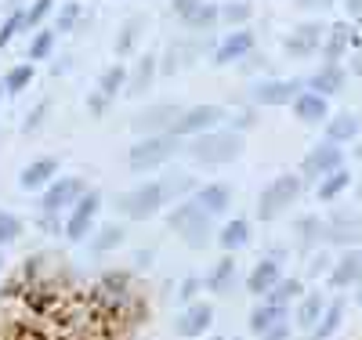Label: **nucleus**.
<instances>
[{"label": "nucleus", "mask_w": 362, "mask_h": 340, "mask_svg": "<svg viewBox=\"0 0 362 340\" xmlns=\"http://www.w3.org/2000/svg\"><path fill=\"white\" fill-rule=\"evenodd\" d=\"M243 148H247V138L239 131H203V134L189 138V145H185L189 160L203 170H218V167L232 163Z\"/></svg>", "instance_id": "1"}, {"label": "nucleus", "mask_w": 362, "mask_h": 340, "mask_svg": "<svg viewBox=\"0 0 362 340\" xmlns=\"http://www.w3.org/2000/svg\"><path fill=\"white\" fill-rule=\"evenodd\" d=\"M167 228L189 246V250H206L210 239H214V218L206 210H199L196 199H181L170 206L167 213Z\"/></svg>", "instance_id": "2"}, {"label": "nucleus", "mask_w": 362, "mask_h": 340, "mask_svg": "<svg viewBox=\"0 0 362 340\" xmlns=\"http://www.w3.org/2000/svg\"><path fill=\"white\" fill-rule=\"evenodd\" d=\"M185 148L181 145V138L174 134H153V138H138L127 152V170L131 174H148V170H160L167 167L177 152Z\"/></svg>", "instance_id": "3"}, {"label": "nucleus", "mask_w": 362, "mask_h": 340, "mask_svg": "<svg viewBox=\"0 0 362 340\" xmlns=\"http://www.w3.org/2000/svg\"><path fill=\"white\" fill-rule=\"evenodd\" d=\"M300 192H305V181H300V174H279L276 181H268L264 192L257 196V218H261V221L283 218V213L300 199Z\"/></svg>", "instance_id": "4"}, {"label": "nucleus", "mask_w": 362, "mask_h": 340, "mask_svg": "<svg viewBox=\"0 0 362 340\" xmlns=\"http://www.w3.org/2000/svg\"><path fill=\"white\" fill-rule=\"evenodd\" d=\"M112 206L124 213L127 221H148L153 213H160V210L167 206V199H163L160 181H145V184H138V189H131V192H124V196H116Z\"/></svg>", "instance_id": "5"}, {"label": "nucleus", "mask_w": 362, "mask_h": 340, "mask_svg": "<svg viewBox=\"0 0 362 340\" xmlns=\"http://www.w3.org/2000/svg\"><path fill=\"white\" fill-rule=\"evenodd\" d=\"M102 192H95V189H87L80 199H76V206L69 210V218H66V228H62V235L69 239V242H87L90 239V232H95L98 225H95V218H98V210H102Z\"/></svg>", "instance_id": "6"}, {"label": "nucleus", "mask_w": 362, "mask_h": 340, "mask_svg": "<svg viewBox=\"0 0 362 340\" xmlns=\"http://www.w3.org/2000/svg\"><path fill=\"white\" fill-rule=\"evenodd\" d=\"M87 192V181L83 177H76V174H58L47 189H44V196H40V213H66V210H73L76 206V199Z\"/></svg>", "instance_id": "7"}, {"label": "nucleus", "mask_w": 362, "mask_h": 340, "mask_svg": "<svg viewBox=\"0 0 362 340\" xmlns=\"http://www.w3.org/2000/svg\"><path fill=\"white\" fill-rule=\"evenodd\" d=\"M334 170H344V148L334 141H319L300 163V181H322Z\"/></svg>", "instance_id": "8"}, {"label": "nucleus", "mask_w": 362, "mask_h": 340, "mask_svg": "<svg viewBox=\"0 0 362 340\" xmlns=\"http://www.w3.org/2000/svg\"><path fill=\"white\" fill-rule=\"evenodd\" d=\"M225 119H228V112L218 109V105L181 109V116H177V123L170 127V134H174V138H196V134H203V131H214L218 123H225Z\"/></svg>", "instance_id": "9"}, {"label": "nucleus", "mask_w": 362, "mask_h": 340, "mask_svg": "<svg viewBox=\"0 0 362 340\" xmlns=\"http://www.w3.org/2000/svg\"><path fill=\"white\" fill-rule=\"evenodd\" d=\"M177 116H181V105L163 102V105H153V109H141V112H134V116H131V131H134V134H141V138H153V134H170V127L177 123Z\"/></svg>", "instance_id": "10"}, {"label": "nucleus", "mask_w": 362, "mask_h": 340, "mask_svg": "<svg viewBox=\"0 0 362 340\" xmlns=\"http://www.w3.org/2000/svg\"><path fill=\"white\" fill-rule=\"evenodd\" d=\"M210 326H214V307H210L206 300H192V304H185V312L174 319V333H177V336H185V340L203 336Z\"/></svg>", "instance_id": "11"}, {"label": "nucleus", "mask_w": 362, "mask_h": 340, "mask_svg": "<svg viewBox=\"0 0 362 340\" xmlns=\"http://www.w3.org/2000/svg\"><path fill=\"white\" fill-rule=\"evenodd\" d=\"M300 87L297 80H261L254 90H250V98L264 109H279V105H290L297 95H300Z\"/></svg>", "instance_id": "12"}, {"label": "nucleus", "mask_w": 362, "mask_h": 340, "mask_svg": "<svg viewBox=\"0 0 362 340\" xmlns=\"http://www.w3.org/2000/svg\"><path fill=\"white\" fill-rule=\"evenodd\" d=\"M254 33H250V29H232V33L214 47V61H218V66H232V61H243L250 51H254Z\"/></svg>", "instance_id": "13"}, {"label": "nucleus", "mask_w": 362, "mask_h": 340, "mask_svg": "<svg viewBox=\"0 0 362 340\" xmlns=\"http://www.w3.org/2000/svg\"><path fill=\"white\" fill-rule=\"evenodd\" d=\"M192 199L199 203V210L210 213V218H221V213L232 206L235 192H232V184H225V181H210V184H203V189L192 192Z\"/></svg>", "instance_id": "14"}, {"label": "nucleus", "mask_w": 362, "mask_h": 340, "mask_svg": "<svg viewBox=\"0 0 362 340\" xmlns=\"http://www.w3.org/2000/svg\"><path fill=\"white\" fill-rule=\"evenodd\" d=\"M283 44H286V54H293V58H308V54L322 51V25H319V22L297 25Z\"/></svg>", "instance_id": "15"}, {"label": "nucleus", "mask_w": 362, "mask_h": 340, "mask_svg": "<svg viewBox=\"0 0 362 340\" xmlns=\"http://www.w3.org/2000/svg\"><path fill=\"white\" fill-rule=\"evenodd\" d=\"M362 283V250H348L337 257V264L329 268V286L334 290H348Z\"/></svg>", "instance_id": "16"}, {"label": "nucleus", "mask_w": 362, "mask_h": 340, "mask_svg": "<svg viewBox=\"0 0 362 340\" xmlns=\"http://www.w3.org/2000/svg\"><path fill=\"white\" fill-rule=\"evenodd\" d=\"M58 170H62V163H58L54 156H40V160H33L22 174H18V184L25 192H33V189H47V184L58 177Z\"/></svg>", "instance_id": "17"}, {"label": "nucleus", "mask_w": 362, "mask_h": 340, "mask_svg": "<svg viewBox=\"0 0 362 340\" xmlns=\"http://www.w3.org/2000/svg\"><path fill=\"white\" fill-rule=\"evenodd\" d=\"M283 279V264L279 261H272V257H261L257 264H254V271L247 275V293H254V297H264L272 286H276Z\"/></svg>", "instance_id": "18"}, {"label": "nucleus", "mask_w": 362, "mask_h": 340, "mask_svg": "<svg viewBox=\"0 0 362 340\" xmlns=\"http://www.w3.org/2000/svg\"><path fill=\"white\" fill-rule=\"evenodd\" d=\"M160 189H163L167 206H174V203H181V199H192V192L199 189V181H196V174H189V170H174V174L160 177Z\"/></svg>", "instance_id": "19"}, {"label": "nucleus", "mask_w": 362, "mask_h": 340, "mask_svg": "<svg viewBox=\"0 0 362 340\" xmlns=\"http://www.w3.org/2000/svg\"><path fill=\"white\" fill-rule=\"evenodd\" d=\"M286 315H290V307L286 304H268V300H261L254 312H250V333H268V329H276V326H283L286 322Z\"/></svg>", "instance_id": "20"}, {"label": "nucleus", "mask_w": 362, "mask_h": 340, "mask_svg": "<svg viewBox=\"0 0 362 340\" xmlns=\"http://www.w3.org/2000/svg\"><path fill=\"white\" fill-rule=\"evenodd\" d=\"M344 312H348V300L344 297H334L326 307H322V315H319V322L312 326V340H329L337 329H341V322H344Z\"/></svg>", "instance_id": "21"}, {"label": "nucleus", "mask_w": 362, "mask_h": 340, "mask_svg": "<svg viewBox=\"0 0 362 340\" xmlns=\"http://www.w3.org/2000/svg\"><path fill=\"white\" fill-rule=\"evenodd\" d=\"M290 105H293V116H297L300 123H322V119L329 116L326 98H322V95H315V90H300V95H297Z\"/></svg>", "instance_id": "22"}, {"label": "nucleus", "mask_w": 362, "mask_h": 340, "mask_svg": "<svg viewBox=\"0 0 362 340\" xmlns=\"http://www.w3.org/2000/svg\"><path fill=\"white\" fill-rule=\"evenodd\" d=\"M344 80H348V73L337 66V61H326V66H322L315 76H308V90H315V95L329 98V95H337V90L344 87Z\"/></svg>", "instance_id": "23"}, {"label": "nucleus", "mask_w": 362, "mask_h": 340, "mask_svg": "<svg viewBox=\"0 0 362 340\" xmlns=\"http://www.w3.org/2000/svg\"><path fill=\"white\" fill-rule=\"evenodd\" d=\"M203 286H206L210 293H218V297L232 293V290H235V257L225 254V257L214 264V271H210L206 279H203Z\"/></svg>", "instance_id": "24"}, {"label": "nucleus", "mask_w": 362, "mask_h": 340, "mask_svg": "<svg viewBox=\"0 0 362 340\" xmlns=\"http://www.w3.org/2000/svg\"><path fill=\"white\" fill-rule=\"evenodd\" d=\"M181 25H185V33H214V29L221 25L218 22V4L203 0L199 8H192L189 15H181Z\"/></svg>", "instance_id": "25"}, {"label": "nucleus", "mask_w": 362, "mask_h": 340, "mask_svg": "<svg viewBox=\"0 0 362 340\" xmlns=\"http://www.w3.org/2000/svg\"><path fill=\"white\" fill-rule=\"evenodd\" d=\"M362 131V116L355 112H341L326 123V141H334V145H344V141H355Z\"/></svg>", "instance_id": "26"}, {"label": "nucleus", "mask_w": 362, "mask_h": 340, "mask_svg": "<svg viewBox=\"0 0 362 340\" xmlns=\"http://www.w3.org/2000/svg\"><path fill=\"white\" fill-rule=\"evenodd\" d=\"M127 98H141L145 95V90L148 87H153V80H156V54H145L141 61H138V66H134V73H127Z\"/></svg>", "instance_id": "27"}, {"label": "nucleus", "mask_w": 362, "mask_h": 340, "mask_svg": "<svg viewBox=\"0 0 362 340\" xmlns=\"http://www.w3.org/2000/svg\"><path fill=\"white\" fill-rule=\"evenodd\" d=\"M124 239H127V228H124V225H116V221H112V225H102V228L90 232V254H95V257L112 254Z\"/></svg>", "instance_id": "28"}, {"label": "nucleus", "mask_w": 362, "mask_h": 340, "mask_svg": "<svg viewBox=\"0 0 362 340\" xmlns=\"http://www.w3.org/2000/svg\"><path fill=\"white\" fill-rule=\"evenodd\" d=\"M247 242H250V221L235 218V221L221 225V232H218V246H221L225 254H235V250H243Z\"/></svg>", "instance_id": "29"}, {"label": "nucleus", "mask_w": 362, "mask_h": 340, "mask_svg": "<svg viewBox=\"0 0 362 340\" xmlns=\"http://www.w3.org/2000/svg\"><path fill=\"white\" fill-rule=\"evenodd\" d=\"M358 235H362V218H355V213H337L326 225V242H351Z\"/></svg>", "instance_id": "30"}, {"label": "nucleus", "mask_w": 362, "mask_h": 340, "mask_svg": "<svg viewBox=\"0 0 362 340\" xmlns=\"http://www.w3.org/2000/svg\"><path fill=\"white\" fill-rule=\"evenodd\" d=\"M293 235H297V246L300 250H312V246H319V242H326V221H319V218H300L297 225H293Z\"/></svg>", "instance_id": "31"}, {"label": "nucleus", "mask_w": 362, "mask_h": 340, "mask_svg": "<svg viewBox=\"0 0 362 340\" xmlns=\"http://www.w3.org/2000/svg\"><path fill=\"white\" fill-rule=\"evenodd\" d=\"M254 4L250 0H228V4H218V22L232 25V29H243V22H250Z\"/></svg>", "instance_id": "32"}, {"label": "nucleus", "mask_w": 362, "mask_h": 340, "mask_svg": "<svg viewBox=\"0 0 362 340\" xmlns=\"http://www.w3.org/2000/svg\"><path fill=\"white\" fill-rule=\"evenodd\" d=\"M300 297H305V283H300V279H279L261 300H268V304H286V307H290V300H300Z\"/></svg>", "instance_id": "33"}, {"label": "nucleus", "mask_w": 362, "mask_h": 340, "mask_svg": "<svg viewBox=\"0 0 362 340\" xmlns=\"http://www.w3.org/2000/svg\"><path fill=\"white\" fill-rule=\"evenodd\" d=\"M322 307H326L322 293H305V297H300V304H297V326L300 329H312L319 322V315H322Z\"/></svg>", "instance_id": "34"}, {"label": "nucleus", "mask_w": 362, "mask_h": 340, "mask_svg": "<svg viewBox=\"0 0 362 340\" xmlns=\"http://www.w3.org/2000/svg\"><path fill=\"white\" fill-rule=\"evenodd\" d=\"M348 184H351L348 170H334L329 177H322V181H319V199H322V203H334L341 192H348Z\"/></svg>", "instance_id": "35"}, {"label": "nucleus", "mask_w": 362, "mask_h": 340, "mask_svg": "<svg viewBox=\"0 0 362 340\" xmlns=\"http://www.w3.org/2000/svg\"><path fill=\"white\" fill-rule=\"evenodd\" d=\"M124 87H127V69L116 61V66H109V69L102 73V80H98V90H102L105 98H116Z\"/></svg>", "instance_id": "36"}, {"label": "nucleus", "mask_w": 362, "mask_h": 340, "mask_svg": "<svg viewBox=\"0 0 362 340\" xmlns=\"http://www.w3.org/2000/svg\"><path fill=\"white\" fill-rule=\"evenodd\" d=\"M51 8H54V0H33V4L22 11V33H29V29H40V25L47 22Z\"/></svg>", "instance_id": "37"}, {"label": "nucleus", "mask_w": 362, "mask_h": 340, "mask_svg": "<svg viewBox=\"0 0 362 340\" xmlns=\"http://www.w3.org/2000/svg\"><path fill=\"white\" fill-rule=\"evenodd\" d=\"M80 18H83V4H80V0L62 4V11H58V18H54V37L58 33H73V29L80 25Z\"/></svg>", "instance_id": "38"}, {"label": "nucleus", "mask_w": 362, "mask_h": 340, "mask_svg": "<svg viewBox=\"0 0 362 340\" xmlns=\"http://www.w3.org/2000/svg\"><path fill=\"white\" fill-rule=\"evenodd\" d=\"M141 29H145V22H141V18H127V22H124V29L116 33V54H131V51H134V44H138V37H141Z\"/></svg>", "instance_id": "39"}, {"label": "nucleus", "mask_w": 362, "mask_h": 340, "mask_svg": "<svg viewBox=\"0 0 362 340\" xmlns=\"http://www.w3.org/2000/svg\"><path fill=\"white\" fill-rule=\"evenodd\" d=\"M29 83H33V66H29V61H22V66H15V69L4 76V95H22Z\"/></svg>", "instance_id": "40"}, {"label": "nucleus", "mask_w": 362, "mask_h": 340, "mask_svg": "<svg viewBox=\"0 0 362 340\" xmlns=\"http://www.w3.org/2000/svg\"><path fill=\"white\" fill-rule=\"evenodd\" d=\"M348 40H351V29H348V25H337V29H334V37H329L326 47H322L326 61H337V58L348 51Z\"/></svg>", "instance_id": "41"}, {"label": "nucleus", "mask_w": 362, "mask_h": 340, "mask_svg": "<svg viewBox=\"0 0 362 340\" xmlns=\"http://www.w3.org/2000/svg\"><path fill=\"white\" fill-rule=\"evenodd\" d=\"M51 47H54V29H37V37H33L25 54L33 61H40V58H51Z\"/></svg>", "instance_id": "42"}, {"label": "nucleus", "mask_w": 362, "mask_h": 340, "mask_svg": "<svg viewBox=\"0 0 362 340\" xmlns=\"http://www.w3.org/2000/svg\"><path fill=\"white\" fill-rule=\"evenodd\" d=\"M22 235V218L18 213H8V210H0V246H8Z\"/></svg>", "instance_id": "43"}, {"label": "nucleus", "mask_w": 362, "mask_h": 340, "mask_svg": "<svg viewBox=\"0 0 362 340\" xmlns=\"http://www.w3.org/2000/svg\"><path fill=\"white\" fill-rule=\"evenodd\" d=\"M47 116H51V98H44L33 112H29V116L22 119V131H25V134H37V131L44 127V119H47Z\"/></svg>", "instance_id": "44"}, {"label": "nucleus", "mask_w": 362, "mask_h": 340, "mask_svg": "<svg viewBox=\"0 0 362 340\" xmlns=\"http://www.w3.org/2000/svg\"><path fill=\"white\" fill-rule=\"evenodd\" d=\"M199 290H203V279H199V275H189V279L177 286V300H181V304H192V300L199 297Z\"/></svg>", "instance_id": "45"}, {"label": "nucleus", "mask_w": 362, "mask_h": 340, "mask_svg": "<svg viewBox=\"0 0 362 340\" xmlns=\"http://www.w3.org/2000/svg\"><path fill=\"white\" fill-rule=\"evenodd\" d=\"M37 228H40L44 235H62L66 221H62V213H40V218H37Z\"/></svg>", "instance_id": "46"}, {"label": "nucleus", "mask_w": 362, "mask_h": 340, "mask_svg": "<svg viewBox=\"0 0 362 340\" xmlns=\"http://www.w3.org/2000/svg\"><path fill=\"white\" fill-rule=\"evenodd\" d=\"M18 33H22V11L18 15H8V22L0 25V47H8Z\"/></svg>", "instance_id": "47"}, {"label": "nucleus", "mask_w": 362, "mask_h": 340, "mask_svg": "<svg viewBox=\"0 0 362 340\" xmlns=\"http://www.w3.org/2000/svg\"><path fill=\"white\" fill-rule=\"evenodd\" d=\"M109 102L112 98H105L102 90H95V95L87 98V109H90V116H105V109H109Z\"/></svg>", "instance_id": "48"}, {"label": "nucleus", "mask_w": 362, "mask_h": 340, "mask_svg": "<svg viewBox=\"0 0 362 340\" xmlns=\"http://www.w3.org/2000/svg\"><path fill=\"white\" fill-rule=\"evenodd\" d=\"M105 290L124 293V290H127V271H109V275H105Z\"/></svg>", "instance_id": "49"}, {"label": "nucleus", "mask_w": 362, "mask_h": 340, "mask_svg": "<svg viewBox=\"0 0 362 340\" xmlns=\"http://www.w3.org/2000/svg\"><path fill=\"white\" fill-rule=\"evenodd\" d=\"M203 4V0H170V11L174 15H189L192 8H199Z\"/></svg>", "instance_id": "50"}, {"label": "nucleus", "mask_w": 362, "mask_h": 340, "mask_svg": "<svg viewBox=\"0 0 362 340\" xmlns=\"http://www.w3.org/2000/svg\"><path fill=\"white\" fill-rule=\"evenodd\" d=\"M254 69H264V58H261L257 51H250V54L243 58V73H254Z\"/></svg>", "instance_id": "51"}, {"label": "nucleus", "mask_w": 362, "mask_h": 340, "mask_svg": "<svg viewBox=\"0 0 362 340\" xmlns=\"http://www.w3.org/2000/svg\"><path fill=\"white\" fill-rule=\"evenodd\" d=\"M261 340H290V326L283 322V326H276V329H268V333H261Z\"/></svg>", "instance_id": "52"}, {"label": "nucleus", "mask_w": 362, "mask_h": 340, "mask_svg": "<svg viewBox=\"0 0 362 340\" xmlns=\"http://www.w3.org/2000/svg\"><path fill=\"white\" fill-rule=\"evenodd\" d=\"M153 264V250H134V268H148Z\"/></svg>", "instance_id": "53"}, {"label": "nucleus", "mask_w": 362, "mask_h": 340, "mask_svg": "<svg viewBox=\"0 0 362 340\" xmlns=\"http://www.w3.org/2000/svg\"><path fill=\"white\" fill-rule=\"evenodd\" d=\"M300 8H326V4H334V0H297Z\"/></svg>", "instance_id": "54"}, {"label": "nucleus", "mask_w": 362, "mask_h": 340, "mask_svg": "<svg viewBox=\"0 0 362 340\" xmlns=\"http://www.w3.org/2000/svg\"><path fill=\"white\" fill-rule=\"evenodd\" d=\"M351 73H355V76H362V54H355V58H351Z\"/></svg>", "instance_id": "55"}, {"label": "nucleus", "mask_w": 362, "mask_h": 340, "mask_svg": "<svg viewBox=\"0 0 362 340\" xmlns=\"http://www.w3.org/2000/svg\"><path fill=\"white\" fill-rule=\"evenodd\" d=\"M348 11L351 15H362V0H348Z\"/></svg>", "instance_id": "56"}, {"label": "nucleus", "mask_w": 362, "mask_h": 340, "mask_svg": "<svg viewBox=\"0 0 362 340\" xmlns=\"http://www.w3.org/2000/svg\"><path fill=\"white\" fill-rule=\"evenodd\" d=\"M355 160H358V163H362V141H358V145H355Z\"/></svg>", "instance_id": "57"}, {"label": "nucleus", "mask_w": 362, "mask_h": 340, "mask_svg": "<svg viewBox=\"0 0 362 340\" xmlns=\"http://www.w3.org/2000/svg\"><path fill=\"white\" fill-rule=\"evenodd\" d=\"M0 268H4V254H0Z\"/></svg>", "instance_id": "58"}, {"label": "nucleus", "mask_w": 362, "mask_h": 340, "mask_svg": "<svg viewBox=\"0 0 362 340\" xmlns=\"http://www.w3.org/2000/svg\"><path fill=\"white\" fill-rule=\"evenodd\" d=\"M210 340H225V336H210Z\"/></svg>", "instance_id": "59"}, {"label": "nucleus", "mask_w": 362, "mask_h": 340, "mask_svg": "<svg viewBox=\"0 0 362 340\" xmlns=\"http://www.w3.org/2000/svg\"><path fill=\"white\" fill-rule=\"evenodd\" d=\"M358 199H362V184H358Z\"/></svg>", "instance_id": "60"}, {"label": "nucleus", "mask_w": 362, "mask_h": 340, "mask_svg": "<svg viewBox=\"0 0 362 340\" xmlns=\"http://www.w3.org/2000/svg\"><path fill=\"white\" fill-rule=\"evenodd\" d=\"M0 95H4V83H0Z\"/></svg>", "instance_id": "61"}, {"label": "nucleus", "mask_w": 362, "mask_h": 340, "mask_svg": "<svg viewBox=\"0 0 362 340\" xmlns=\"http://www.w3.org/2000/svg\"><path fill=\"white\" fill-rule=\"evenodd\" d=\"M225 340H228V336H225ZM232 340H235V336H232Z\"/></svg>", "instance_id": "62"}]
</instances>
